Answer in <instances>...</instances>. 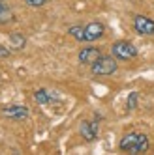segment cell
I'll list each match as a JSON object with an SVG mask.
<instances>
[{
  "label": "cell",
  "instance_id": "obj_4",
  "mask_svg": "<svg viewBox=\"0 0 154 155\" xmlns=\"http://www.w3.org/2000/svg\"><path fill=\"white\" fill-rule=\"evenodd\" d=\"M2 114L9 120H25L28 118V108L25 105H8L2 108Z\"/></svg>",
  "mask_w": 154,
  "mask_h": 155
},
{
  "label": "cell",
  "instance_id": "obj_11",
  "mask_svg": "<svg viewBox=\"0 0 154 155\" xmlns=\"http://www.w3.org/2000/svg\"><path fill=\"white\" fill-rule=\"evenodd\" d=\"M149 137L147 135H143V133H139V138H137V144H135V150L134 153H145L149 150Z\"/></svg>",
  "mask_w": 154,
  "mask_h": 155
},
{
  "label": "cell",
  "instance_id": "obj_6",
  "mask_svg": "<svg viewBox=\"0 0 154 155\" xmlns=\"http://www.w3.org/2000/svg\"><path fill=\"white\" fill-rule=\"evenodd\" d=\"M100 56H102V52H100V49H98V47H85L79 52V62L85 64V65H92Z\"/></svg>",
  "mask_w": 154,
  "mask_h": 155
},
{
  "label": "cell",
  "instance_id": "obj_16",
  "mask_svg": "<svg viewBox=\"0 0 154 155\" xmlns=\"http://www.w3.org/2000/svg\"><path fill=\"white\" fill-rule=\"evenodd\" d=\"M9 56V49H6L4 45H0V58H8Z\"/></svg>",
  "mask_w": 154,
  "mask_h": 155
},
{
  "label": "cell",
  "instance_id": "obj_10",
  "mask_svg": "<svg viewBox=\"0 0 154 155\" xmlns=\"http://www.w3.org/2000/svg\"><path fill=\"white\" fill-rule=\"evenodd\" d=\"M34 99H36V103H38V105H49V103L53 101V95H51L47 90L40 88V90L34 92Z\"/></svg>",
  "mask_w": 154,
  "mask_h": 155
},
{
  "label": "cell",
  "instance_id": "obj_2",
  "mask_svg": "<svg viewBox=\"0 0 154 155\" xmlns=\"http://www.w3.org/2000/svg\"><path fill=\"white\" fill-rule=\"evenodd\" d=\"M90 69L94 75H113L117 71V60L113 56H102L98 58L92 65H90Z\"/></svg>",
  "mask_w": 154,
  "mask_h": 155
},
{
  "label": "cell",
  "instance_id": "obj_13",
  "mask_svg": "<svg viewBox=\"0 0 154 155\" xmlns=\"http://www.w3.org/2000/svg\"><path fill=\"white\" fill-rule=\"evenodd\" d=\"M68 34H70L72 38H75L77 41H85V28H83V26H70Z\"/></svg>",
  "mask_w": 154,
  "mask_h": 155
},
{
  "label": "cell",
  "instance_id": "obj_5",
  "mask_svg": "<svg viewBox=\"0 0 154 155\" xmlns=\"http://www.w3.org/2000/svg\"><path fill=\"white\" fill-rule=\"evenodd\" d=\"M105 32V26L102 23H98V21H94V23H89L85 26V41H96L100 39L103 36Z\"/></svg>",
  "mask_w": 154,
  "mask_h": 155
},
{
  "label": "cell",
  "instance_id": "obj_8",
  "mask_svg": "<svg viewBox=\"0 0 154 155\" xmlns=\"http://www.w3.org/2000/svg\"><path fill=\"white\" fill-rule=\"evenodd\" d=\"M137 138H139V133H128V135H126L122 140H120L118 148L122 150V151H130V153H134L135 144H137Z\"/></svg>",
  "mask_w": 154,
  "mask_h": 155
},
{
  "label": "cell",
  "instance_id": "obj_1",
  "mask_svg": "<svg viewBox=\"0 0 154 155\" xmlns=\"http://www.w3.org/2000/svg\"><path fill=\"white\" fill-rule=\"evenodd\" d=\"M111 52H113V56L118 58V60H131V58L137 56V49L134 47V43H130L126 39L115 41L113 47H111Z\"/></svg>",
  "mask_w": 154,
  "mask_h": 155
},
{
  "label": "cell",
  "instance_id": "obj_15",
  "mask_svg": "<svg viewBox=\"0 0 154 155\" xmlns=\"http://www.w3.org/2000/svg\"><path fill=\"white\" fill-rule=\"evenodd\" d=\"M25 2L28 4V6H32V8H40V6H43L47 2V0H25Z\"/></svg>",
  "mask_w": 154,
  "mask_h": 155
},
{
  "label": "cell",
  "instance_id": "obj_7",
  "mask_svg": "<svg viewBox=\"0 0 154 155\" xmlns=\"http://www.w3.org/2000/svg\"><path fill=\"white\" fill-rule=\"evenodd\" d=\"M79 131H81L83 138H85V140H89V142L96 140V137H98V125L94 124V121H89V120L81 121V127H79Z\"/></svg>",
  "mask_w": 154,
  "mask_h": 155
},
{
  "label": "cell",
  "instance_id": "obj_14",
  "mask_svg": "<svg viewBox=\"0 0 154 155\" xmlns=\"http://www.w3.org/2000/svg\"><path fill=\"white\" fill-rule=\"evenodd\" d=\"M126 107H128V110H135V108H137V92H131V94L128 95Z\"/></svg>",
  "mask_w": 154,
  "mask_h": 155
},
{
  "label": "cell",
  "instance_id": "obj_9",
  "mask_svg": "<svg viewBox=\"0 0 154 155\" xmlns=\"http://www.w3.org/2000/svg\"><path fill=\"white\" fill-rule=\"evenodd\" d=\"M25 43H26V39H25L23 34H19V32H13V34H9V47H12V49L21 51V49L25 47Z\"/></svg>",
  "mask_w": 154,
  "mask_h": 155
},
{
  "label": "cell",
  "instance_id": "obj_3",
  "mask_svg": "<svg viewBox=\"0 0 154 155\" xmlns=\"http://www.w3.org/2000/svg\"><path fill=\"white\" fill-rule=\"evenodd\" d=\"M134 28L139 36H154V21L145 15H137L134 19Z\"/></svg>",
  "mask_w": 154,
  "mask_h": 155
},
{
  "label": "cell",
  "instance_id": "obj_12",
  "mask_svg": "<svg viewBox=\"0 0 154 155\" xmlns=\"http://www.w3.org/2000/svg\"><path fill=\"white\" fill-rule=\"evenodd\" d=\"M13 19V12L9 9L4 2H0V25H6Z\"/></svg>",
  "mask_w": 154,
  "mask_h": 155
}]
</instances>
